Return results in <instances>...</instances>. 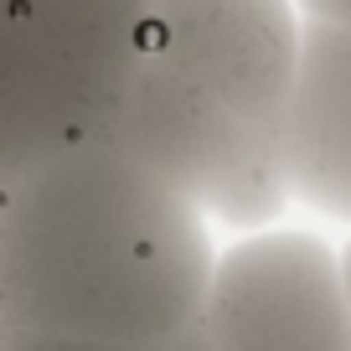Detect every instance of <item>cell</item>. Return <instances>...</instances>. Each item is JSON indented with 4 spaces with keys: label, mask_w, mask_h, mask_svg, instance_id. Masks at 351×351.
Listing matches in <instances>:
<instances>
[{
    "label": "cell",
    "mask_w": 351,
    "mask_h": 351,
    "mask_svg": "<svg viewBox=\"0 0 351 351\" xmlns=\"http://www.w3.org/2000/svg\"><path fill=\"white\" fill-rule=\"evenodd\" d=\"M145 62L181 93L285 140L305 11L300 0H145Z\"/></svg>",
    "instance_id": "obj_4"
},
{
    "label": "cell",
    "mask_w": 351,
    "mask_h": 351,
    "mask_svg": "<svg viewBox=\"0 0 351 351\" xmlns=\"http://www.w3.org/2000/svg\"><path fill=\"white\" fill-rule=\"evenodd\" d=\"M109 140L155 165L171 186H181L222 232L258 228L295 212L285 140L181 93L150 67H140Z\"/></svg>",
    "instance_id": "obj_5"
},
{
    "label": "cell",
    "mask_w": 351,
    "mask_h": 351,
    "mask_svg": "<svg viewBox=\"0 0 351 351\" xmlns=\"http://www.w3.org/2000/svg\"><path fill=\"white\" fill-rule=\"evenodd\" d=\"M217 222L119 140L0 186V351L202 346Z\"/></svg>",
    "instance_id": "obj_1"
},
{
    "label": "cell",
    "mask_w": 351,
    "mask_h": 351,
    "mask_svg": "<svg viewBox=\"0 0 351 351\" xmlns=\"http://www.w3.org/2000/svg\"><path fill=\"white\" fill-rule=\"evenodd\" d=\"M285 176L300 212L351 228V26L305 21L285 104Z\"/></svg>",
    "instance_id": "obj_6"
},
{
    "label": "cell",
    "mask_w": 351,
    "mask_h": 351,
    "mask_svg": "<svg viewBox=\"0 0 351 351\" xmlns=\"http://www.w3.org/2000/svg\"><path fill=\"white\" fill-rule=\"evenodd\" d=\"M145 0H0V186L104 140L145 62Z\"/></svg>",
    "instance_id": "obj_2"
},
{
    "label": "cell",
    "mask_w": 351,
    "mask_h": 351,
    "mask_svg": "<svg viewBox=\"0 0 351 351\" xmlns=\"http://www.w3.org/2000/svg\"><path fill=\"white\" fill-rule=\"evenodd\" d=\"M305 21H336V26H351V0H300Z\"/></svg>",
    "instance_id": "obj_7"
},
{
    "label": "cell",
    "mask_w": 351,
    "mask_h": 351,
    "mask_svg": "<svg viewBox=\"0 0 351 351\" xmlns=\"http://www.w3.org/2000/svg\"><path fill=\"white\" fill-rule=\"evenodd\" d=\"M341 274H346V310H351V228H346V243H341Z\"/></svg>",
    "instance_id": "obj_8"
},
{
    "label": "cell",
    "mask_w": 351,
    "mask_h": 351,
    "mask_svg": "<svg viewBox=\"0 0 351 351\" xmlns=\"http://www.w3.org/2000/svg\"><path fill=\"white\" fill-rule=\"evenodd\" d=\"M202 346L351 351L341 243L289 217L228 232L212 258Z\"/></svg>",
    "instance_id": "obj_3"
}]
</instances>
